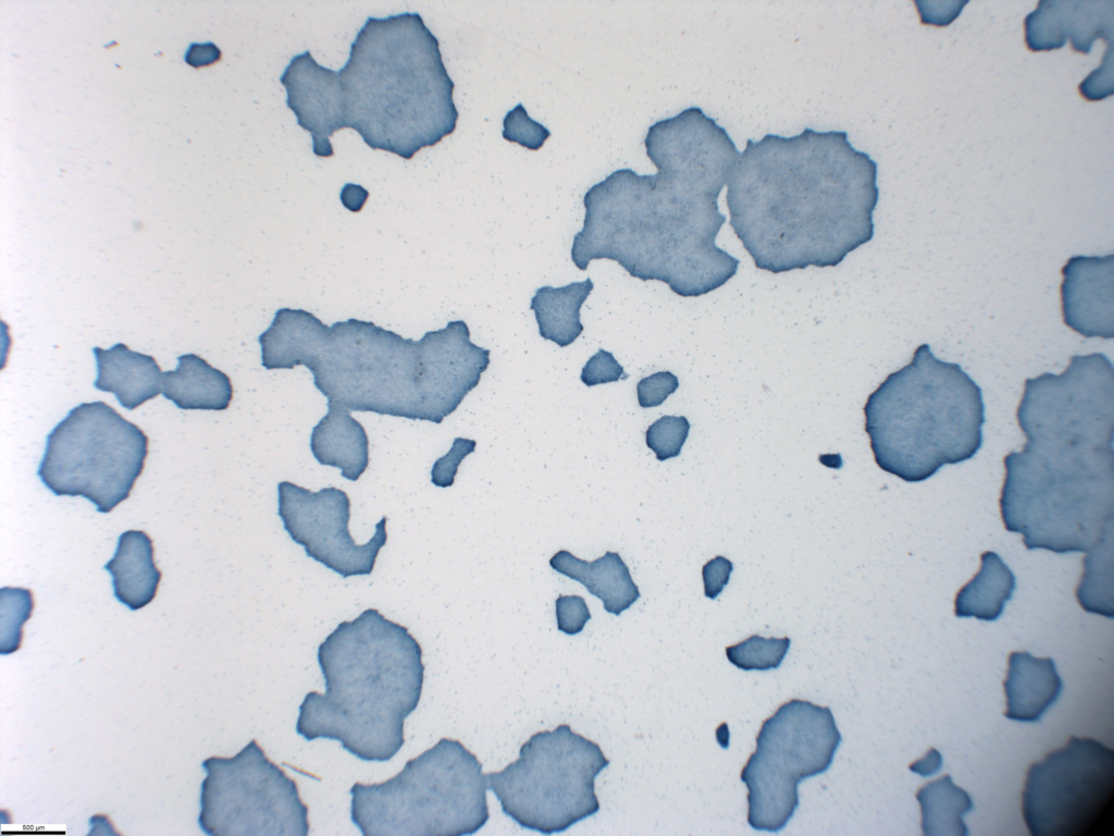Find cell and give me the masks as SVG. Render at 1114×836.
<instances>
[{
  "label": "cell",
  "mask_w": 1114,
  "mask_h": 836,
  "mask_svg": "<svg viewBox=\"0 0 1114 836\" xmlns=\"http://www.w3.org/2000/svg\"><path fill=\"white\" fill-rule=\"evenodd\" d=\"M656 174L616 170L585 193L583 228L571 260L618 262L632 278L657 280L682 297L722 286L739 259L716 245L726 222L718 197L740 151L698 107L655 122L644 139Z\"/></svg>",
  "instance_id": "cell-1"
},
{
  "label": "cell",
  "mask_w": 1114,
  "mask_h": 836,
  "mask_svg": "<svg viewBox=\"0 0 1114 836\" xmlns=\"http://www.w3.org/2000/svg\"><path fill=\"white\" fill-rule=\"evenodd\" d=\"M1026 442L1004 456V528L1028 550L1086 555L1113 544L1114 371L1102 353L1026 379L1016 410Z\"/></svg>",
  "instance_id": "cell-2"
},
{
  "label": "cell",
  "mask_w": 1114,
  "mask_h": 836,
  "mask_svg": "<svg viewBox=\"0 0 1114 836\" xmlns=\"http://www.w3.org/2000/svg\"><path fill=\"white\" fill-rule=\"evenodd\" d=\"M877 163L844 131L748 139L727 183L730 225L756 268L838 266L874 236Z\"/></svg>",
  "instance_id": "cell-3"
},
{
  "label": "cell",
  "mask_w": 1114,
  "mask_h": 836,
  "mask_svg": "<svg viewBox=\"0 0 1114 836\" xmlns=\"http://www.w3.org/2000/svg\"><path fill=\"white\" fill-rule=\"evenodd\" d=\"M258 341L265 369L307 367L329 403L434 423L458 408L490 365V349L471 342L463 320L414 341L371 321L326 325L305 309L281 308Z\"/></svg>",
  "instance_id": "cell-4"
},
{
  "label": "cell",
  "mask_w": 1114,
  "mask_h": 836,
  "mask_svg": "<svg viewBox=\"0 0 1114 836\" xmlns=\"http://www.w3.org/2000/svg\"><path fill=\"white\" fill-rule=\"evenodd\" d=\"M325 692L310 691L296 730L307 740H338L364 761L391 760L403 747L404 722L421 698L422 648L408 628L367 608L319 646Z\"/></svg>",
  "instance_id": "cell-5"
},
{
  "label": "cell",
  "mask_w": 1114,
  "mask_h": 836,
  "mask_svg": "<svg viewBox=\"0 0 1114 836\" xmlns=\"http://www.w3.org/2000/svg\"><path fill=\"white\" fill-rule=\"evenodd\" d=\"M345 128L410 160L456 130L455 84L419 13L369 16L337 71Z\"/></svg>",
  "instance_id": "cell-6"
},
{
  "label": "cell",
  "mask_w": 1114,
  "mask_h": 836,
  "mask_svg": "<svg viewBox=\"0 0 1114 836\" xmlns=\"http://www.w3.org/2000/svg\"><path fill=\"white\" fill-rule=\"evenodd\" d=\"M863 410L876 464L907 482L971 458L982 444L981 389L958 364L938 359L928 344L888 374Z\"/></svg>",
  "instance_id": "cell-7"
},
{
  "label": "cell",
  "mask_w": 1114,
  "mask_h": 836,
  "mask_svg": "<svg viewBox=\"0 0 1114 836\" xmlns=\"http://www.w3.org/2000/svg\"><path fill=\"white\" fill-rule=\"evenodd\" d=\"M486 789L476 755L441 738L385 782L355 783L350 817L363 836L471 835L490 817Z\"/></svg>",
  "instance_id": "cell-8"
},
{
  "label": "cell",
  "mask_w": 1114,
  "mask_h": 836,
  "mask_svg": "<svg viewBox=\"0 0 1114 836\" xmlns=\"http://www.w3.org/2000/svg\"><path fill=\"white\" fill-rule=\"evenodd\" d=\"M608 764L598 743L560 724L533 734L516 761L486 774L487 788L521 827L549 835L599 810L594 779Z\"/></svg>",
  "instance_id": "cell-9"
},
{
  "label": "cell",
  "mask_w": 1114,
  "mask_h": 836,
  "mask_svg": "<svg viewBox=\"0 0 1114 836\" xmlns=\"http://www.w3.org/2000/svg\"><path fill=\"white\" fill-rule=\"evenodd\" d=\"M148 443L138 426L104 402L83 403L48 434L37 474L55 495L83 496L107 514L128 499Z\"/></svg>",
  "instance_id": "cell-10"
},
{
  "label": "cell",
  "mask_w": 1114,
  "mask_h": 836,
  "mask_svg": "<svg viewBox=\"0 0 1114 836\" xmlns=\"http://www.w3.org/2000/svg\"><path fill=\"white\" fill-rule=\"evenodd\" d=\"M841 735L831 710L792 699L765 720L756 749L741 771L747 822L757 831L782 829L799 806L797 785L830 766Z\"/></svg>",
  "instance_id": "cell-11"
},
{
  "label": "cell",
  "mask_w": 1114,
  "mask_h": 836,
  "mask_svg": "<svg viewBox=\"0 0 1114 836\" xmlns=\"http://www.w3.org/2000/svg\"><path fill=\"white\" fill-rule=\"evenodd\" d=\"M1022 814L1031 836H1110L1114 827V751L1090 737L1029 765Z\"/></svg>",
  "instance_id": "cell-12"
},
{
  "label": "cell",
  "mask_w": 1114,
  "mask_h": 836,
  "mask_svg": "<svg viewBox=\"0 0 1114 836\" xmlns=\"http://www.w3.org/2000/svg\"><path fill=\"white\" fill-rule=\"evenodd\" d=\"M201 766L199 827L211 836H307L310 823L297 782L252 739L232 758Z\"/></svg>",
  "instance_id": "cell-13"
},
{
  "label": "cell",
  "mask_w": 1114,
  "mask_h": 836,
  "mask_svg": "<svg viewBox=\"0 0 1114 836\" xmlns=\"http://www.w3.org/2000/svg\"><path fill=\"white\" fill-rule=\"evenodd\" d=\"M277 514L292 540L305 548L306 554L343 578L370 575L380 550L387 542L385 516L375 525V532L363 543H356L348 524L350 500L335 487L317 492L290 481L277 484Z\"/></svg>",
  "instance_id": "cell-14"
},
{
  "label": "cell",
  "mask_w": 1114,
  "mask_h": 836,
  "mask_svg": "<svg viewBox=\"0 0 1114 836\" xmlns=\"http://www.w3.org/2000/svg\"><path fill=\"white\" fill-rule=\"evenodd\" d=\"M297 124L310 132L318 157L334 155L331 136L345 128L338 73L319 65L310 51L296 54L280 78Z\"/></svg>",
  "instance_id": "cell-15"
},
{
  "label": "cell",
  "mask_w": 1114,
  "mask_h": 836,
  "mask_svg": "<svg viewBox=\"0 0 1114 836\" xmlns=\"http://www.w3.org/2000/svg\"><path fill=\"white\" fill-rule=\"evenodd\" d=\"M1064 323L1085 337L1113 339V254L1074 256L1061 270Z\"/></svg>",
  "instance_id": "cell-16"
},
{
  "label": "cell",
  "mask_w": 1114,
  "mask_h": 836,
  "mask_svg": "<svg viewBox=\"0 0 1114 836\" xmlns=\"http://www.w3.org/2000/svg\"><path fill=\"white\" fill-rule=\"evenodd\" d=\"M1114 1H1039L1024 21L1030 51L1059 49L1070 40L1074 52L1088 54L1093 41L1112 44Z\"/></svg>",
  "instance_id": "cell-17"
},
{
  "label": "cell",
  "mask_w": 1114,
  "mask_h": 836,
  "mask_svg": "<svg viewBox=\"0 0 1114 836\" xmlns=\"http://www.w3.org/2000/svg\"><path fill=\"white\" fill-rule=\"evenodd\" d=\"M1004 716L1024 723L1038 722L1056 702L1063 681L1051 657H1036L1027 651H1013L1007 657L1003 680Z\"/></svg>",
  "instance_id": "cell-18"
},
{
  "label": "cell",
  "mask_w": 1114,
  "mask_h": 836,
  "mask_svg": "<svg viewBox=\"0 0 1114 836\" xmlns=\"http://www.w3.org/2000/svg\"><path fill=\"white\" fill-rule=\"evenodd\" d=\"M92 352L97 362L94 386L113 393L124 408L133 410L161 393L162 372L152 356L123 343L109 349L94 347Z\"/></svg>",
  "instance_id": "cell-19"
},
{
  "label": "cell",
  "mask_w": 1114,
  "mask_h": 836,
  "mask_svg": "<svg viewBox=\"0 0 1114 836\" xmlns=\"http://www.w3.org/2000/svg\"><path fill=\"white\" fill-rule=\"evenodd\" d=\"M326 406L311 432V453L320 465L337 467L342 477L357 481L370 462L366 429L349 409L329 402Z\"/></svg>",
  "instance_id": "cell-20"
},
{
  "label": "cell",
  "mask_w": 1114,
  "mask_h": 836,
  "mask_svg": "<svg viewBox=\"0 0 1114 836\" xmlns=\"http://www.w3.org/2000/svg\"><path fill=\"white\" fill-rule=\"evenodd\" d=\"M549 566L582 583L591 594L603 601L606 612L614 615H620L641 597L627 564L617 552L607 551L603 556L589 562L567 550H559L550 557Z\"/></svg>",
  "instance_id": "cell-21"
},
{
  "label": "cell",
  "mask_w": 1114,
  "mask_h": 836,
  "mask_svg": "<svg viewBox=\"0 0 1114 836\" xmlns=\"http://www.w3.org/2000/svg\"><path fill=\"white\" fill-rule=\"evenodd\" d=\"M103 568L112 577L114 597L129 610L145 607L157 595L162 574L156 566L152 540L146 532H123L115 554Z\"/></svg>",
  "instance_id": "cell-22"
},
{
  "label": "cell",
  "mask_w": 1114,
  "mask_h": 836,
  "mask_svg": "<svg viewBox=\"0 0 1114 836\" xmlns=\"http://www.w3.org/2000/svg\"><path fill=\"white\" fill-rule=\"evenodd\" d=\"M175 370L162 373V395L181 409L224 410L233 398L226 373L195 354L177 357Z\"/></svg>",
  "instance_id": "cell-23"
},
{
  "label": "cell",
  "mask_w": 1114,
  "mask_h": 836,
  "mask_svg": "<svg viewBox=\"0 0 1114 836\" xmlns=\"http://www.w3.org/2000/svg\"><path fill=\"white\" fill-rule=\"evenodd\" d=\"M594 288L590 278L565 286H541L531 298L539 333L560 347L572 344L583 332L580 309Z\"/></svg>",
  "instance_id": "cell-24"
},
{
  "label": "cell",
  "mask_w": 1114,
  "mask_h": 836,
  "mask_svg": "<svg viewBox=\"0 0 1114 836\" xmlns=\"http://www.w3.org/2000/svg\"><path fill=\"white\" fill-rule=\"evenodd\" d=\"M980 560L978 573L955 595L954 614L992 622L1002 615L1005 603L1011 600L1016 587L1015 576L994 552L982 553Z\"/></svg>",
  "instance_id": "cell-25"
},
{
  "label": "cell",
  "mask_w": 1114,
  "mask_h": 836,
  "mask_svg": "<svg viewBox=\"0 0 1114 836\" xmlns=\"http://www.w3.org/2000/svg\"><path fill=\"white\" fill-rule=\"evenodd\" d=\"M920 806V827L925 836H966L963 816L974 808L968 792L956 786L950 775L927 783L916 792Z\"/></svg>",
  "instance_id": "cell-26"
},
{
  "label": "cell",
  "mask_w": 1114,
  "mask_h": 836,
  "mask_svg": "<svg viewBox=\"0 0 1114 836\" xmlns=\"http://www.w3.org/2000/svg\"><path fill=\"white\" fill-rule=\"evenodd\" d=\"M0 594V653L5 655L21 648L23 625L30 618L35 603L29 589L5 587Z\"/></svg>",
  "instance_id": "cell-27"
},
{
  "label": "cell",
  "mask_w": 1114,
  "mask_h": 836,
  "mask_svg": "<svg viewBox=\"0 0 1114 836\" xmlns=\"http://www.w3.org/2000/svg\"><path fill=\"white\" fill-rule=\"evenodd\" d=\"M790 642L788 637L765 638L753 635L726 648V655L733 665L743 671H768L780 666Z\"/></svg>",
  "instance_id": "cell-28"
},
{
  "label": "cell",
  "mask_w": 1114,
  "mask_h": 836,
  "mask_svg": "<svg viewBox=\"0 0 1114 836\" xmlns=\"http://www.w3.org/2000/svg\"><path fill=\"white\" fill-rule=\"evenodd\" d=\"M690 422L684 416H663L645 432V441L656 458L664 462L677 457L689 435Z\"/></svg>",
  "instance_id": "cell-29"
},
{
  "label": "cell",
  "mask_w": 1114,
  "mask_h": 836,
  "mask_svg": "<svg viewBox=\"0 0 1114 836\" xmlns=\"http://www.w3.org/2000/svg\"><path fill=\"white\" fill-rule=\"evenodd\" d=\"M476 441L466 438H455L448 453L437 458L431 469V481L440 488L451 487L462 459L473 453Z\"/></svg>",
  "instance_id": "cell-30"
},
{
  "label": "cell",
  "mask_w": 1114,
  "mask_h": 836,
  "mask_svg": "<svg viewBox=\"0 0 1114 836\" xmlns=\"http://www.w3.org/2000/svg\"><path fill=\"white\" fill-rule=\"evenodd\" d=\"M623 367L612 353L599 348L582 368L580 379L586 386L616 382L624 379Z\"/></svg>",
  "instance_id": "cell-31"
},
{
  "label": "cell",
  "mask_w": 1114,
  "mask_h": 836,
  "mask_svg": "<svg viewBox=\"0 0 1114 836\" xmlns=\"http://www.w3.org/2000/svg\"><path fill=\"white\" fill-rule=\"evenodd\" d=\"M679 386L677 376L659 371L641 379L636 384L639 405L643 408L659 406Z\"/></svg>",
  "instance_id": "cell-32"
},
{
  "label": "cell",
  "mask_w": 1114,
  "mask_h": 836,
  "mask_svg": "<svg viewBox=\"0 0 1114 836\" xmlns=\"http://www.w3.org/2000/svg\"><path fill=\"white\" fill-rule=\"evenodd\" d=\"M557 626L567 635L579 634L591 618L584 599L580 595H559L556 600Z\"/></svg>",
  "instance_id": "cell-33"
},
{
  "label": "cell",
  "mask_w": 1114,
  "mask_h": 836,
  "mask_svg": "<svg viewBox=\"0 0 1114 836\" xmlns=\"http://www.w3.org/2000/svg\"><path fill=\"white\" fill-rule=\"evenodd\" d=\"M733 564L727 557L718 555L708 561L702 568L705 595L715 599L728 583Z\"/></svg>",
  "instance_id": "cell-34"
},
{
  "label": "cell",
  "mask_w": 1114,
  "mask_h": 836,
  "mask_svg": "<svg viewBox=\"0 0 1114 836\" xmlns=\"http://www.w3.org/2000/svg\"><path fill=\"white\" fill-rule=\"evenodd\" d=\"M221 58V50L211 41L190 42L184 53L185 63L195 69L211 66Z\"/></svg>",
  "instance_id": "cell-35"
},
{
  "label": "cell",
  "mask_w": 1114,
  "mask_h": 836,
  "mask_svg": "<svg viewBox=\"0 0 1114 836\" xmlns=\"http://www.w3.org/2000/svg\"><path fill=\"white\" fill-rule=\"evenodd\" d=\"M940 765L941 755L938 753V751L931 749L928 751L927 755L924 759L918 760L914 764H912L911 769L914 772H917L921 775H926L936 772Z\"/></svg>",
  "instance_id": "cell-36"
}]
</instances>
